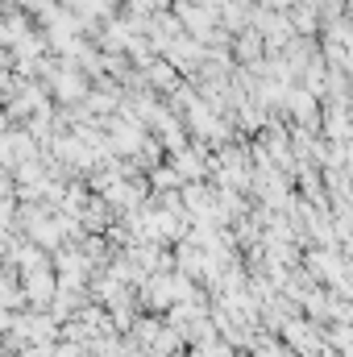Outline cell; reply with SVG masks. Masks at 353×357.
<instances>
[{"label":"cell","instance_id":"7","mask_svg":"<svg viewBox=\"0 0 353 357\" xmlns=\"http://www.w3.org/2000/svg\"><path fill=\"white\" fill-rule=\"evenodd\" d=\"M183 349V333H179L175 324H158V333L150 337V345H146V354H154V357H171V354H179Z\"/></svg>","mask_w":353,"mask_h":357},{"label":"cell","instance_id":"4","mask_svg":"<svg viewBox=\"0 0 353 357\" xmlns=\"http://www.w3.org/2000/svg\"><path fill=\"white\" fill-rule=\"evenodd\" d=\"M38 154V142L25 133V129H0V167H21L25 158Z\"/></svg>","mask_w":353,"mask_h":357},{"label":"cell","instance_id":"2","mask_svg":"<svg viewBox=\"0 0 353 357\" xmlns=\"http://www.w3.org/2000/svg\"><path fill=\"white\" fill-rule=\"evenodd\" d=\"M133 291H137V307H142V312H167V307L175 303V295H171V270L146 274Z\"/></svg>","mask_w":353,"mask_h":357},{"label":"cell","instance_id":"8","mask_svg":"<svg viewBox=\"0 0 353 357\" xmlns=\"http://www.w3.org/2000/svg\"><path fill=\"white\" fill-rule=\"evenodd\" d=\"M320 337H324V349L350 357V341H353V328H350V324H320Z\"/></svg>","mask_w":353,"mask_h":357},{"label":"cell","instance_id":"10","mask_svg":"<svg viewBox=\"0 0 353 357\" xmlns=\"http://www.w3.org/2000/svg\"><path fill=\"white\" fill-rule=\"evenodd\" d=\"M345 116H341V108H333V116L324 121V129H320V137H329V142H345Z\"/></svg>","mask_w":353,"mask_h":357},{"label":"cell","instance_id":"1","mask_svg":"<svg viewBox=\"0 0 353 357\" xmlns=\"http://www.w3.org/2000/svg\"><path fill=\"white\" fill-rule=\"evenodd\" d=\"M274 337L291 349V354H320L324 349V337H320V324L316 320H308L303 312H295V316H287L278 328H274Z\"/></svg>","mask_w":353,"mask_h":357},{"label":"cell","instance_id":"5","mask_svg":"<svg viewBox=\"0 0 353 357\" xmlns=\"http://www.w3.org/2000/svg\"><path fill=\"white\" fill-rule=\"evenodd\" d=\"M54 270H29V274H21V295H25V307H46L50 299H54Z\"/></svg>","mask_w":353,"mask_h":357},{"label":"cell","instance_id":"15","mask_svg":"<svg viewBox=\"0 0 353 357\" xmlns=\"http://www.w3.org/2000/svg\"><path fill=\"white\" fill-rule=\"evenodd\" d=\"M13 316H17V312H13V307H4V303H0V337H4V333H8V328H13Z\"/></svg>","mask_w":353,"mask_h":357},{"label":"cell","instance_id":"14","mask_svg":"<svg viewBox=\"0 0 353 357\" xmlns=\"http://www.w3.org/2000/svg\"><path fill=\"white\" fill-rule=\"evenodd\" d=\"M59 96H63V100H75V96H84V84L67 79V84H59Z\"/></svg>","mask_w":353,"mask_h":357},{"label":"cell","instance_id":"13","mask_svg":"<svg viewBox=\"0 0 353 357\" xmlns=\"http://www.w3.org/2000/svg\"><path fill=\"white\" fill-rule=\"evenodd\" d=\"M13 212H17V199L13 195H0V225L13 229Z\"/></svg>","mask_w":353,"mask_h":357},{"label":"cell","instance_id":"11","mask_svg":"<svg viewBox=\"0 0 353 357\" xmlns=\"http://www.w3.org/2000/svg\"><path fill=\"white\" fill-rule=\"evenodd\" d=\"M50 357H91L88 345H80V341H54V354Z\"/></svg>","mask_w":353,"mask_h":357},{"label":"cell","instance_id":"9","mask_svg":"<svg viewBox=\"0 0 353 357\" xmlns=\"http://www.w3.org/2000/svg\"><path fill=\"white\" fill-rule=\"evenodd\" d=\"M158 146H163V150H171V154L187 146V133H183V125H179V121H171V116H167V121L158 125Z\"/></svg>","mask_w":353,"mask_h":357},{"label":"cell","instance_id":"16","mask_svg":"<svg viewBox=\"0 0 353 357\" xmlns=\"http://www.w3.org/2000/svg\"><path fill=\"white\" fill-rule=\"evenodd\" d=\"M241 357H246V354H241Z\"/></svg>","mask_w":353,"mask_h":357},{"label":"cell","instance_id":"3","mask_svg":"<svg viewBox=\"0 0 353 357\" xmlns=\"http://www.w3.org/2000/svg\"><path fill=\"white\" fill-rule=\"evenodd\" d=\"M171 171L179 175V183H195V178H208V146L195 142V146H183L171 154Z\"/></svg>","mask_w":353,"mask_h":357},{"label":"cell","instance_id":"12","mask_svg":"<svg viewBox=\"0 0 353 357\" xmlns=\"http://www.w3.org/2000/svg\"><path fill=\"white\" fill-rule=\"evenodd\" d=\"M291 108H295V116H299V121H308V125H312V96H291Z\"/></svg>","mask_w":353,"mask_h":357},{"label":"cell","instance_id":"6","mask_svg":"<svg viewBox=\"0 0 353 357\" xmlns=\"http://www.w3.org/2000/svg\"><path fill=\"white\" fill-rule=\"evenodd\" d=\"M112 220H117V212L104 204V195H96V191H91L88 204H84V212H80V225H84V233H104Z\"/></svg>","mask_w":353,"mask_h":357}]
</instances>
